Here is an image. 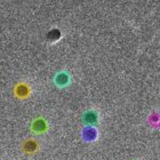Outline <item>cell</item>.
I'll list each match as a JSON object with an SVG mask.
<instances>
[{
	"instance_id": "6da1fadb",
	"label": "cell",
	"mask_w": 160,
	"mask_h": 160,
	"mask_svg": "<svg viewBox=\"0 0 160 160\" xmlns=\"http://www.w3.org/2000/svg\"><path fill=\"white\" fill-rule=\"evenodd\" d=\"M21 150L25 154H34L40 150V143L39 141L36 138H27L23 141V143L21 145Z\"/></svg>"
},
{
	"instance_id": "7a4b0ae2",
	"label": "cell",
	"mask_w": 160,
	"mask_h": 160,
	"mask_svg": "<svg viewBox=\"0 0 160 160\" xmlns=\"http://www.w3.org/2000/svg\"><path fill=\"white\" fill-rule=\"evenodd\" d=\"M31 132L36 135H41L45 134L48 130V122L47 120L42 117H39L37 119H34L31 123Z\"/></svg>"
},
{
	"instance_id": "3957f363",
	"label": "cell",
	"mask_w": 160,
	"mask_h": 160,
	"mask_svg": "<svg viewBox=\"0 0 160 160\" xmlns=\"http://www.w3.org/2000/svg\"><path fill=\"white\" fill-rule=\"evenodd\" d=\"M81 137L87 143L95 142L98 137V130L95 126H85L81 130Z\"/></svg>"
},
{
	"instance_id": "277c9868",
	"label": "cell",
	"mask_w": 160,
	"mask_h": 160,
	"mask_svg": "<svg viewBox=\"0 0 160 160\" xmlns=\"http://www.w3.org/2000/svg\"><path fill=\"white\" fill-rule=\"evenodd\" d=\"M14 95L20 100H25L31 95V87L27 82L17 83L14 88Z\"/></svg>"
},
{
	"instance_id": "5b68a950",
	"label": "cell",
	"mask_w": 160,
	"mask_h": 160,
	"mask_svg": "<svg viewBox=\"0 0 160 160\" xmlns=\"http://www.w3.org/2000/svg\"><path fill=\"white\" fill-rule=\"evenodd\" d=\"M54 83L56 85L58 88H65L71 83V77L67 71H61L57 72L54 77Z\"/></svg>"
},
{
	"instance_id": "8992f818",
	"label": "cell",
	"mask_w": 160,
	"mask_h": 160,
	"mask_svg": "<svg viewBox=\"0 0 160 160\" xmlns=\"http://www.w3.org/2000/svg\"><path fill=\"white\" fill-rule=\"evenodd\" d=\"M82 121L86 126H96L100 122V114L95 110H88L82 114Z\"/></svg>"
},
{
	"instance_id": "52a82bcc",
	"label": "cell",
	"mask_w": 160,
	"mask_h": 160,
	"mask_svg": "<svg viewBox=\"0 0 160 160\" xmlns=\"http://www.w3.org/2000/svg\"><path fill=\"white\" fill-rule=\"evenodd\" d=\"M61 37H62V33L58 29H53L47 33V39L49 40L50 42H56Z\"/></svg>"
},
{
	"instance_id": "ba28073f",
	"label": "cell",
	"mask_w": 160,
	"mask_h": 160,
	"mask_svg": "<svg viewBox=\"0 0 160 160\" xmlns=\"http://www.w3.org/2000/svg\"><path fill=\"white\" fill-rule=\"evenodd\" d=\"M134 160H136V159H134Z\"/></svg>"
}]
</instances>
